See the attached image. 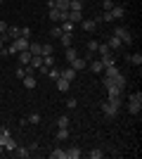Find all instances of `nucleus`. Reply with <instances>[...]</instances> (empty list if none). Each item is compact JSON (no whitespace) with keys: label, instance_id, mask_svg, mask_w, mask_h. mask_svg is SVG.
<instances>
[{"label":"nucleus","instance_id":"nucleus-18","mask_svg":"<svg viewBox=\"0 0 142 159\" xmlns=\"http://www.w3.org/2000/svg\"><path fill=\"white\" fill-rule=\"evenodd\" d=\"M107 45H109V50H121V48H123V43H121L118 38H116V36H111V38L107 40Z\"/></svg>","mask_w":142,"mask_h":159},{"label":"nucleus","instance_id":"nucleus-11","mask_svg":"<svg viewBox=\"0 0 142 159\" xmlns=\"http://www.w3.org/2000/svg\"><path fill=\"white\" fill-rule=\"evenodd\" d=\"M69 64H71V66H74V69H76V71H83V69H85V66H88V62H85V60H83V57H74V60H71V62H69Z\"/></svg>","mask_w":142,"mask_h":159},{"label":"nucleus","instance_id":"nucleus-17","mask_svg":"<svg viewBox=\"0 0 142 159\" xmlns=\"http://www.w3.org/2000/svg\"><path fill=\"white\" fill-rule=\"evenodd\" d=\"M69 128H57V133H54V138H57V143H64V140H69Z\"/></svg>","mask_w":142,"mask_h":159},{"label":"nucleus","instance_id":"nucleus-20","mask_svg":"<svg viewBox=\"0 0 142 159\" xmlns=\"http://www.w3.org/2000/svg\"><path fill=\"white\" fill-rule=\"evenodd\" d=\"M50 159H67V150H62V147H54L52 152H50Z\"/></svg>","mask_w":142,"mask_h":159},{"label":"nucleus","instance_id":"nucleus-31","mask_svg":"<svg viewBox=\"0 0 142 159\" xmlns=\"http://www.w3.org/2000/svg\"><path fill=\"white\" fill-rule=\"evenodd\" d=\"M59 76H62V71H59V69H57V66H52V69L47 71V79H50V81H57V79H59Z\"/></svg>","mask_w":142,"mask_h":159},{"label":"nucleus","instance_id":"nucleus-34","mask_svg":"<svg viewBox=\"0 0 142 159\" xmlns=\"http://www.w3.org/2000/svg\"><path fill=\"white\" fill-rule=\"evenodd\" d=\"M88 157L90 159H102V157H104V152H102L100 147H95V150H90V152H88Z\"/></svg>","mask_w":142,"mask_h":159},{"label":"nucleus","instance_id":"nucleus-39","mask_svg":"<svg viewBox=\"0 0 142 159\" xmlns=\"http://www.w3.org/2000/svg\"><path fill=\"white\" fill-rule=\"evenodd\" d=\"M50 19H52V21H62V12L52 7V10H50Z\"/></svg>","mask_w":142,"mask_h":159},{"label":"nucleus","instance_id":"nucleus-2","mask_svg":"<svg viewBox=\"0 0 142 159\" xmlns=\"http://www.w3.org/2000/svg\"><path fill=\"white\" fill-rule=\"evenodd\" d=\"M102 83H104V88H107V86H116V88H121V90H123L128 81H126V76L118 71L116 76H104V79H102Z\"/></svg>","mask_w":142,"mask_h":159},{"label":"nucleus","instance_id":"nucleus-4","mask_svg":"<svg viewBox=\"0 0 142 159\" xmlns=\"http://www.w3.org/2000/svg\"><path fill=\"white\" fill-rule=\"evenodd\" d=\"M100 109H102V114H104L107 119H114L116 114H118V107H114L111 102H107V100H104V102L100 105Z\"/></svg>","mask_w":142,"mask_h":159},{"label":"nucleus","instance_id":"nucleus-10","mask_svg":"<svg viewBox=\"0 0 142 159\" xmlns=\"http://www.w3.org/2000/svg\"><path fill=\"white\" fill-rule=\"evenodd\" d=\"M76 76H78V71H76L74 66H67V69H64V71H62V79H67V81H71V83H74V81H76Z\"/></svg>","mask_w":142,"mask_h":159},{"label":"nucleus","instance_id":"nucleus-26","mask_svg":"<svg viewBox=\"0 0 142 159\" xmlns=\"http://www.w3.org/2000/svg\"><path fill=\"white\" fill-rule=\"evenodd\" d=\"M2 147H5L7 152H14V147H17V140H14L12 135H10V138H7L5 143H2Z\"/></svg>","mask_w":142,"mask_h":159},{"label":"nucleus","instance_id":"nucleus-49","mask_svg":"<svg viewBox=\"0 0 142 159\" xmlns=\"http://www.w3.org/2000/svg\"><path fill=\"white\" fill-rule=\"evenodd\" d=\"M0 81H2V76H0Z\"/></svg>","mask_w":142,"mask_h":159},{"label":"nucleus","instance_id":"nucleus-8","mask_svg":"<svg viewBox=\"0 0 142 159\" xmlns=\"http://www.w3.org/2000/svg\"><path fill=\"white\" fill-rule=\"evenodd\" d=\"M109 12H111V19H123V17H126V7L123 5H114Z\"/></svg>","mask_w":142,"mask_h":159},{"label":"nucleus","instance_id":"nucleus-46","mask_svg":"<svg viewBox=\"0 0 142 159\" xmlns=\"http://www.w3.org/2000/svg\"><path fill=\"white\" fill-rule=\"evenodd\" d=\"M2 48H5V40H2V38H0V50H2Z\"/></svg>","mask_w":142,"mask_h":159},{"label":"nucleus","instance_id":"nucleus-23","mask_svg":"<svg viewBox=\"0 0 142 159\" xmlns=\"http://www.w3.org/2000/svg\"><path fill=\"white\" fill-rule=\"evenodd\" d=\"M128 62H130L133 66H140V64H142V55H140V52H133V55H128Z\"/></svg>","mask_w":142,"mask_h":159},{"label":"nucleus","instance_id":"nucleus-9","mask_svg":"<svg viewBox=\"0 0 142 159\" xmlns=\"http://www.w3.org/2000/svg\"><path fill=\"white\" fill-rule=\"evenodd\" d=\"M54 83H57V90H59V93H69V90H71V81L62 79V76L54 81Z\"/></svg>","mask_w":142,"mask_h":159},{"label":"nucleus","instance_id":"nucleus-27","mask_svg":"<svg viewBox=\"0 0 142 159\" xmlns=\"http://www.w3.org/2000/svg\"><path fill=\"white\" fill-rule=\"evenodd\" d=\"M69 10H71V12H83V2L81 0H71V2H69Z\"/></svg>","mask_w":142,"mask_h":159},{"label":"nucleus","instance_id":"nucleus-40","mask_svg":"<svg viewBox=\"0 0 142 159\" xmlns=\"http://www.w3.org/2000/svg\"><path fill=\"white\" fill-rule=\"evenodd\" d=\"M19 36L21 38H28V36H31V29L28 26H19Z\"/></svg>","mask_w":142,"mask_h":159},{"label":"nucleus","instance_id":"nucleus-41","mask_svg":"<svg viewBox=\"0 0 142 159\" xmlns=\"http://www.w3.org/2000/svg\"><path fill=\"white\" fill-rule=\"evenodd\" d=\"M76 105H78L76 98H67V109H76Z\"/></svg>","mask_w":142,"mask_h":159},{"label":"nucleus","instance_id":"nucleus-13","mask_svg":"<svg viewBox=\"0 0 142 159\" xmlns=\"http://www.w3.org/2000/svg\"><path fill=\"white\" fill-rule=\"evenodd\" d=\"M88 66H90V71H95V74H102V71H104V64H102L97 57H95V60H90Z\"/></svg>","mask_w":142,"mask_h":159},{"label":"nucleus","instance_id":"nucleus-30","mask_svg":"<svg viewBox=\"0 0 142 159\" xmlns=\"http://www.w3.org/2000/svg\"><path fill=\"white\" fill-rule=\"evenodd\" d=\"M69 124H71V121H69L67 114H62L59 119H57V128H69Z\"/></svg>","mask_w":142,"mask_h":159},{"label":"nucleus","instance_id":"nucleus-24","mask_svg":"<svg viewBox=\"0 0 142 159\" xmlns=\"http://www.w3.org/2000/svg\"><path fill=\"white\" fill-rule=\"evenodd\" d=\"M74 57H78V52H76L74 48H71V45H69V48H64V60H67V62H71Z\"/></svg>","mask_w":142,"mask_h":159},{"label":"nucleus","instance_id":"nucleus-3","mask_svg":"<svg viewBox=\"0 0 142 159\" xmlns=\"http://www.w3.org/2000/svg\"><path fill=\"white\" fill-rule=\"evenodd\" d=\"M114 36L121 40L123 45H130V43H133V36H130V31H128L126 26H116V29H114Z\"/></svg>","mask_w":142,"mask_h":159},{"label":"nucleus","instance_id":"nucleus-50","mask_svg":"<svg viewBox=\"0 0 142 159\" xmlns=\"http://www.w3.org/2000/svg\"><path fill=\"white\" fill-rule=\"evenodd\" d=\"M81 2H83V0H81Z\"/></svg>","mask_w":142,"mask_h":159},{"label":"nucleus","instance_id":"nucleus-12","mask_svg":"<svg viewBox=\"0 0 142 159\" xmlns=\"http://www.w3.org/2000/svg\"><path fill=\"white\" fill-rule=\"evenodd\" d=\"M128 112L133 114V116H137V114L142 112V102H135V100H128Z\"/></svg>","mask_w":142,"mask_h":159},{"label":"nucleus","instance_id":"nucleus-21","mask_svg":"<svg viewBox=\"0 0 142 159\" xmlns=\"http://www.w3.org/2000/svg\"><path fill=\"white\" fill-rule=\"evenodd\" d=\"M69 2H71V0H54V10H59V12H69Z\"/></svg>","mask_w":142,"mask_h":159},{"label":"nucleus","instance_id":"nucleus-48","mask_svg":"<svg viewBox=\"0 0 142 159\" xmlns=\"http://www.w3.org/2000/svg\"><path fill=\"white\" fill-rule=\"evenodd\" d=\"M0 64H2V60H0Z\"/></svg>","mask_w":142,"mask_h":159},{"label":"nucleus","instance_id":"nucleus-44","mask_svg":"<svg viewBox=\"0 0 142 159\" xmlns=\"http://www.w3.org/2000/svg\"><path fill=\"white\" fill-rule=\"evenodd\" d=\"M17 76H19V79H24V76H26V66H19V69H17Z\"/></svg>","mask_w":142,"mask_h":159},{"label":"nucleus","instance_id":"nucleus-25","mask_svg":"<svg viewBox=\"0 0 142 159\" xmlns=\"http://www.w3.org/2000/svg\"><path fill=\"white\" fill-rule=\"evenodd\" d=\"M5 38H19V26H7V33H5Z\"/></svg>","mask_w":142,"mask_h":159},{"label":"nucleus","instance_id":"nucleus-14","mask_svg":"<svg viewBox=\"0 0 142 159\" xmlns=\"http://www.w3.org/2000/svg\"><path fill=\"white\" fill-rule=\"evenodd\" d=\"M81 147H78V145H71V147H69V150H67V159H81Z\"/></svg>","mask_w":142,"mask_h":159},{"label":"nucleus","instance_id":"nucleus-43","mask_svg":"<svg viewBox=\"0 0 142 159\" xmlns=\"http://www.w3.org/2000/svg\"><path fill=\"white\" fill-rule=\"evenodd\" d=\"M102 7H104V10H111V7H114V0H102Z\"/></svg>","mask_w":142,"mask_h":159},{"label":"nucleus","instance_id":"nucleus-36","mask_svg":"<svg viewBox=\"0 0 142 159\" xmlns=\"http://www.w3.org/2000/svg\"><path fill=\"white\" fill-rule=\"evenodd\" d=\"M97 52H100V57H104V55H109L111 50H109L107 43H100V45H97Z\"/></svg>","mask_w":142,"mask_h":159},{"label":"nucleus","instance_id":"nucleus-1","mask_svg":"<svg viewBox=\"0 0 142 159\" xmlns=\"http://www.w3.org/2000/svg\"><path fill=\"white\" fill-rule=\"evenodd\" d=\"M123 90L121 88H116V86H107V102H111L114 107H118L121 109V105H123Z\"/></svg>","mask_w":142,"mask_h":159},{"label":"nucleus","instance_id":"nucleus-37","mask_svg":"<svg viewBox=\"0 0 142 159\" xmlns=\"http://www.w3.org/2000/svg\"><path fill=\"white\" fill-rule=\"evenodd\" d=\"M28 52L31 55H41V43H28Z\"/></svg>","mask_w":142,"mask_h":159},{"label":"nucleus","instance_id":"nucleus-19","mask_svg":"<svg viewBox=\"0 0 142 159\" xmlns=\"http://www.w3.org/2000/svg\"><path fill=\"white\" fill-rule=\"evenodd\" d=\"M100 62H102L104 66H111V64H116V55L109 52V55H104V57H100Z\"/></svg>","mask_w":142,"mask_h":159},{"label":"nucleus","instance_id":"nucleus-33","mask_svg":"<svg viewBox=\"0 0 142 159\" xmlns=\"http://www.w3.org/2000/svg\"><path fill=\"white\" fill-rule=\"evenodd\" d=\"M52 43H41V55H52Z\"/></svg>","mask_w":142,"mask_h":159},{"label":"nucleus","instance_id":"nucleus-42","mask_svg":"<svg viewBox=\"0 0 142 159\" xmlns=\"http://www.w3.org/2000/svg\"><path fill=\"white\" fill-rule=\"evenodd\" d=\"M62 33H64V31H62V26H54L52 31H50V36H52V38H59Z\"/></svg>","mask_w":142,"mask_h":159},{"label":"nucleus","instance_id":"nucleus-35","mask_svg":"<svg viewBox=\"0 0 142 159\" xmlns=\"http://www.w3.org/2000/svg\"><path fill=\"white\" fill-rule=\"evenodd\" d=\"M74 26H76L74 21H62V31L64 33H74Z\"/></svg>","mask_w":142,"mask_h":159},{"label":"nucleus","instance_id":"nucleus-5","mask_svg":"<svg viewBox=\"0 0 142 159\" xmlns=\"http://www.w3.org/2000/svg\"><path fill=\"white\" fill-rule=\"evenodd\" d=\"M81 29L85 33H95V29H97V21L95 19H81Z\"/></svg>","mask_w":142,"mask_h":159},{"label":"nucleus","instance_id":"nucleus-7","mask_svg":"<svg viewBox=\"0 0 142 159\" xmlns=\"http://www.w3.org/2000/svg\"><path fill=\"white\" fill-rule=\"evenodd\" d=\"M31 57H33V55L28 52V50H21V52H17V60H19V66H28Z\"/></svg>","mask_w":142,"mask_h":159},{"label":"nucleus","instance_id":"nucleus-45","mask_svg":"<svg viewBox=\"0 0 142 159\" xmlns=\"http://www.w3.org/2000/svg\"><path fill=\"white\" fill-rule=\"evenodd\" d=\"M0 33H2V36L7 33V24H5V21H0Z\"/></svg>","mask_w":142,"mask_h":159},{"label":"nucleus","instance_id":"nucleus-6","mask_svg":"<svg viewBox=\"0 0 142 159\" xmlns=\"http://www.w3.org/2000/svg\"><path fill=\"white\" fill-rule=\"evenodd\" d=\"M28 43H31V40H28V38H21V36L12 40V45L17 48V52H21V50H28Z\"/></svg>","mask_w":142,"mask_h":159},{"label":"nucleus","instance_id":"nucleus-29","mask_svg":"<svg viewBox=\"0 0 142 159\" xmlns=\"http://www.w3.org/2000/svg\"><path fill=\"white\" fill-rule=\"evenodd\" d=\"M26 124H33V126H36V124H41V114H38V112H31L26 116Z\"/></svg>","mask_w":142,"mask_h":159},{"label":"nucleus","instance_id":"nucleus-28","mask_svg":"<svg viewBox=\"0 0 142 159\" xmlns=\"http://www.w3.org/2000/svg\"><path fill=\"white\" fill-rule=\"evenodd\" d=\"M59 40H62V45H64V48H69V45H71V40H74V33H62Z\"/></svg>","mask_w":142,"mask_h":159},{"label":"nucleus","instance_id":"nucleus-38","mask_svg":"<svg viewBox=\"0 0 142 159\" xmlns=\"http://www.w3.org/2000/svg\"><path fill=\"white\" fill-rule=\"evenodd\" d=\"M7 138H10V131H7L5 126H0V147H2V143H5Z\"/></svg>","mask_w":142,"mask_h":159},{"label":"nucleus","instance_id":"nucleus-15","mask_svg":"<svg viewBox=\"0 0 142 159\" xmlns=\"http://www.w3.org/2000/svg\"><path fill=\"white\" fill-rule=\"evenodd\" d=\"M14 157H19V159H26V157H31V147H14Z\"/></svg>","mask_w":142,"mask_h":159},{"label":"nucleus","instance_id":"nucleus-16","mask_svg":"<svg viewBox=\"0 0 142 159\" xmlns=\"http://www.w3.org/2000/svg\"><path fill=\"white\" fill-rule=\"evenodd\" d=\"M21 81H24V88H28V90H33V88H36V83H38L33 74H26V76H24Z\"/></svg>","mask_w":142,"mask_h":159},{"label":"nucleus","instance_id":"nucleus-32","mask_svg":"<svg viewBox=\"0 0 142 159\" xmlns=\"http://www.w3.org/2000/svg\"><path fill=\"white\" fill-rule=\"evenodd\" d=\"M43 64H45L47 69H52V66L57 64V62H54V57H52V55H43Z\"/></svg>","mask_w":142,"mask_h":159},{"label":"nucleus","instance_id":"nucleus-47","mask_svg":"<svg viewBox=\"0 0 142 159\" xmlns=\"http://www.w3.org/2000/svg\"><path fill=\"white\" fill-rule=\"evenodd\" d=\"M0 5H2V0H0Z\"/></svg>","mask_w":142,"mask_h":159},{"label":"nucleus","instance_id":"nucleus-22","mask_svg":"<svg viewBox=\"0 0 142 159\" xmlns=\"http://www.w3.org/2000/svg\"><path fill=\"white\" fill-rule=\"evenodd\" d=\"M81 12H71V10H69L67 12V21H74V24H81Z\"/></svg>","mask_w":142,"mask_h":159}]
</instances>
